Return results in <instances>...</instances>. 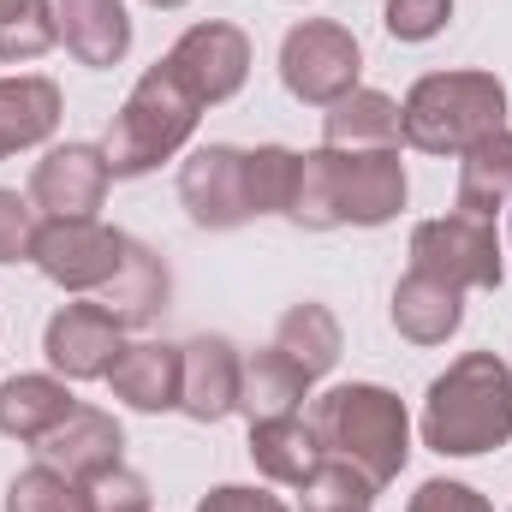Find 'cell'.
I'll list each match as a JSON object with an SVG mask.
<instances>
[{
    "label": "cell",
    "instance_id": "obj_1",
    "mask_svg": "<svg viewBox=\"0 0 512 512\" xmlns=\"http://www.w3.org/2000/svg\"><path fill=\"white\" fill-rule=\"evenodd\" d=\"M405 203V167L399 149H310L298 155V191L292 221L310 233L328 227H382Z\"/></svg>",
    "mask_w": 512,
    "mask_h": 512
},
{
    "label": "cell",
    "instance_id": "obj_2",
    "mask_svg": "<svg viewBox=\"0 0 512 512\" xmlns=\"http://www.w3.org/2000/svg\"><path fill=\"white\" fill-rule=\"evenodd\" d=\"M423 441L441 459H477L512 441V370L495 352H465L429 382Z\"/></svg>",
    "mask_w": 512,
    "mask_h": 512
},
{
    "label": "cell",
    "instance_id": "obj_3",
    "mask_svg": "<svg viewBox=\"0 0 512 512\" xmlns=\"http://www.w3.org/2000/svg\"><path fill=\"white\" fill-rule=\"evenodd\" d=\"M489 131H507V84L495 72H429L399 108V137L429 155H465Z\"/></svg>",
    "mask_w": 512,
    "mask_h": 512
},
{
    "label": "cell",
    "instance_id": "obj_4",
    "mask_svg": "<svg viewBox=\"0 0 512 512\" xmlns=\"http://www.w3.org/2000/svg\"><path fill=\"white\" fill-rule=\"evenodd\" d=\"M322 453L358 465L376 489L393 483L405 471V453H411V423H405V405L399 393H387L376 382H352L334 387L316 399V417H310Z\"/></svg>",
    "mask_w": 512,
    "mask_h": 512
},
{
    "label": "cell",
    "instance_id": "obj_5",
    "mask_svg": "<svg viewBox=\"0 0 512 512\" xmlns=\"http://www.w3.org/2000/svg\"><path fill=\"white\" fill-rule=\"evenodd\" d=\"M197 108H203V102L179 84V72H173L167 60H155V66L131 84L126 108H120L114 126H108V143H102L108 173H114V179H137V173L161 167L167 155H179L185 137L197 131Z\"/></svg>",
    "mask_w": 512,
    "mask_h": 512
},
{
    "label": "cell",
    "instance_id": "obj_6",
    "mask_svg": "<svg viewBox=\"0 0 512 512\" xmlns=\"http://www.w3.org/2000/svg\"><path fill=\"white\" fill-rule=\"evenodd\" d=\"M358 72H364L358 36L346 24H334V18H304L280 42V78L310 108H334L340 96H352L358 90Z\"/></svg>",
    "mask_w": 512,
    "mask_h": 512
},
{
    "label": "cell",
    "instance_id": "obj_7",
    "mask_svg": "<svg viewBox=\"0 0 512 512\" xmlns=\"http://www.w3.org/2000/svg\"><path fill=\"white\" fill-rule=\"evenodd\" d=\"M30 262L66 292H102L126 262V233L102 221H42Z\"/></svg>",
    "mask_w": 512,
    "mask_h": 512
},
{
    "label": "cell",
    "instance_id": "obj_8",
    "mask_svg": "<svg viewBox=\"0 0 512 512\" xmlns=\"http://www.w3.org/2000/svg\"><path fill=\"white\" fill-rule=\"evenodd\" d=\"M411 268L435 274L447 286H501V245L489 221L471 215H447V221H423L411 233Z\"/></svg>",
    "mask_w": 512,
    "mask_h": 512
},
{
    "label": "cell",
    "instance_id": "obj_9",
    "mask_svg": "<svg viewBox=\"0 0 512 512\" xmlns=\"http://www.w3.org/2000/svg\"><path fill=\"white\" fill-rule=\"evenodd\" d=\"M167 66L179 72V84L209 108V102H227L245 90L251 78V36L239 24H191L173 48H167Z\"/></svg>",
    "mask_w": 512,
    "mask_h": 512
},
{
    "label": "cell",
    "instance_id": "obj_10",
    "mask_svg": "<svg viewBox=\"0 0 512 512\" xmlns=\"http://www.w3.org/2000/svg\"><path fill=\"white\" fill-rule=\"evenodd\" d=\"M108 155L96 143H60L36 161L30 173V203L48 221H96L102 197H108Z\"/></svg>",
    "mask_w": 512,
    "mask_h": 512
},
{
    "label": "cell",
    "instance_id": "obj_11",
    "mask_svg": "<svg viewBox=\"0 0 512 512\" xmlns=\"http://www.w3.org/2000/svg\"><path fill=\"white\" fill-rule=\"evenodd\" d=\"M179 197L191 209L197 227L209 233H227V227H245L256 209H251V185H245V149L233 143H209L185 161L179 173Z\"/></svg>",
    "mask_w": 512,
    "mask_h": 512
},
{
    "label": "cell",
    "instance_id": "obj_12",
    "mask_svg": "<svg viewBox=\"0 0 512 512\" xmlns=\"http://www.w3.org/2000/svg\"><path fill=\"white\" fill-rule=\"evenodd\" d=\"M120 334H126V328H120L102 304H66V310L48 322L42 352H48V364H54L66 382H96V376H108L114 358L126 352Z\"/></svg>",
    "mask_w": 512,
    "mask_h": 512
},
{
    "label": "cell",
    "instance_id": "obj_13",
    "mask_svg": "<svg viewBox=\"0 0 512 512\" xmlns=\"http://www.w3.org/2000/svg\"><path fill=\"white\" fill-rule=\"evenodd\" d=\"M120 447H126L120 423H114L108 411H90V405H78L54 435H42V441H36L42 465H54L60 477H72V483H84V489L120 465Z\"/></svg>",
    "mask_w": 512,
    "mask_h": 512
},
{
    "label": "cell",
    "instance_id": "obj_14",
    "mask_svg": "<svg viewBox=\"0 0 512 512\" xmlns=\"http://www.w3.org/2000/svg\"><path fill=\"white\" fill-rule=\"evenodd\" d=\"M185 376H179V411L197 423H221L227 411H239V387H245V364L221 334H203L191 346H179Z\"/></svg>",
    "mask_w": 512,
    "mask_h": 512
},
{
    "label": "cell",
    "instance_id": "obj_15",
    "mask_svg": "<svg viewBox=\"0 0 512 512\" xmlns=\"http://www.w3.org/2000/svg\"><path fill=\"white\" fill-rule=\"evenodd\" d=\"M465 322V292L435 280V274H405L393 286V328L411 340V346H441L453 328Z\"/></svg>",
    "mask_w": 512,
    "mask_h": 512
},
{
    "label": "cell",
    "instance_id": "obj_16",
    "mask_svg": "<svg viewBox=\"0 0 512 512\" xmlns=\"http://www.w3.org/2000/svg\"><path fill=\"white\" fill-rule=\"evenodd\" d=\"M179 376H185V358L167 340H137L108 370L114 393L126 399L131 411H167V405H179Z\"/></svg>",
    "mask_w": 512,
    "mask_h": 512
},
{
    "label": "cell",
    "instance_id": "obj_17",
    "mask_svg": "<svg viewBox=\"0 0 512 512\" xmlns=\"http://www.w3.org/2000/svg\"><path fill=\"white\" fill-rule=\"evenodd\" d=\"M60 42L84 66H120L131 48V18L120 0H54Z\"/></svg>",
    "mask_w": 512,
    "mask_h": 512
},
{
    "label": "cell",
    "instance_id": "obj_18",
    "mask_svg": "<svg viewBox=\"0 0 512 512\" xmlns=\"http://www.w3.org/2000/svg\"><path fill=\"white\" fill-rule=\"evenodd\" d=\"M167 292H173L167 262L149 251V245L126 239V262H120V274L102 286V298H96V304H102L120 328H143V322H155V316L167 310Z\"/></svg>",
    "mask_w": 512,
    "mask_h": 512
},
{
    "label": "cell",
    "instance_id": "obj_19",
    "mask_svg": "<svg viewBox=\"0 0 512 512\" xmlns=\"http://www.w3.org/2000/svg\"><path fill=\"white\" fill-rule=\"evenodd\" d=\"M72 411H78V399L54 376H12V382H0V435H12V441H42Z\"/></svg>",
    "mask_w": 512,
    "mask_h": 512
},
{
    "label": "cell",
    "instance_id": "obj_20",
    "mask_svg": "<svg viewBox=\"0 0 512 512\" xmlns=\"http://www.w3.org/2000/svg\"><path fill=\"white\" fill-rule=\"evenodd\" d=\"M251 459L262 477L304 489L328 453H322V441H316V429L304 417H274V423H251Z\"/></svg>",
    "mask_w": 512,
    "mask_h": 512
},
{
    "label": "cell",
    "instance_id": "obj_21",
    "mask_svg": "<svg viewBox=\"0 0 512 512\" xmlns=\"http://www.w3.org/2000/svg\"><path fill=\"white\" fill-rule=\"evenodd\" d=\"M512 203V131H489L459 161V215L495 221V209Z\"/></svg>",
    "mask_w": 512,
    "mask_h": 512
},
{
    "label": "cell",
    "instance_id": "obj_22",
    "mask_svg": "<svg viewBox=\"0 0 512 512\" xmlns=\"http://www.w3.org/2000/svg\"><path fill=\"white\" fill-rule=\"evenodd\" d=\"M60 126V90L54 78H0V161L12 149L42 143Z\"/></svg>",
    "mask_w": 512,
    "mask_h": 512
},
{
    "label": "cell",
    "instance_id": "obj_23",
    "mask_svg": "<svg viewBox=\"0 0 512 512\" xmlns=\"http://www.w3.org/2000/svg\"><path fill=\"white\" fill-rule=\"evenodd\" d=\"M304 393H310V376L280 352V346H268V352H256L251 364H245V387H239V411H251V423H274V417H298V405H304Z\"/></svg>",
    "mask_w": 512,
    "mask_h": 512
},
{
    "label": "cell",
    "instance_id": "obj_24",
    "mask_svg": "<svg viewBox=\"0 0 512 512\" xmlns=\"http://www.w3.org/2000/svg\"><path fill=\"white\" fill-rule=\"evenodd\" d=\"M328 149H393L399 143V102L382 90H352L328 108Z\"/></svg>",
    "mask_w": 512,
    "mask_h": 512
},
{
    "label": "cell",
    "instance_id": "obj_25",
    "mask_svg": "<svg viewBox=\"0 0 512 512\" xmlns=\"http://www.w3.org/2000/svg\"><path fill=\"white\" fill-rule=\"evenodd\" d=\"M274 346L316 382V376H328V370L340 364V322H334L328 304H292V310L280 316Z\"/></svg>",
    "mask_w": 512,
    "mask_h": 512
},
{
    "label": "cell",
    "instance_id": "obj_26",
    "mask_svg": "<svg viewBox=\"0 0 512 512\" xmlns=\"http://www.w3.org/2000/svg\"><path fill=\"white\" fill-rule=\"evenodd\" d=\"M245 185H251L256 215H286L298 191V149H280V143L245 149Z\"/></svg>",
    "mask_w": 512,
    "mask_h": 512
},
{
    "label": "cell",
    "instance_id": "obj_27",
    "mask_svg": "<svg viewBox=\"0 0 512 512\" xmlns=\"http://www.w3.org/2000/svg\"><path fill=\"white\" fill-rule=\"evenodd\" d=\"M6 512H90V489L60 477L54 465H30L12 477L6 489Z\"/></svg>",
    "mask_w": 512,
    "mask_h": 512
},
{
    "label": "cell",
    "instance_id": "obj_28",
    "mask_svg": "<svg viewBox=\"0 0 512 512\" xmlns=\"http://www.w3.org/2000/svg\"><path fill=\"white\" fill-rule=\"evenodd\" d=\"M376 501V483L358 471V465H346V459H322L316 465V477L304 483V512H370Z\"/></svg>",
    "mask_w": 512,
    "mask_h": 512
},
{
    "label": "cell",
    "instance_id": "obj_29",
    "mask_svg": "<svg viewBox=\"0 0 512 512\" xmlns=\"http://www.w3.org/2000/svg\"><path fill=\"white\" fill-rule=\"evenodd\" d=\"M447 18H453V0H387L382 12L393 42H429L447 30Z\"/></svg>",
    "mask_w": 512,
    "mask_h": 512
},
{
    "label": "cell",
    "instance_id": "obj_30",
    "mask_svg": "<svg viewBox=\"0 0 512 512\" xmlns=\"http://www.w3.org/2000/svg\"><path fill=\"white\" fill-rule=\"evenodd\" d=\"M36 233H42L36 203H24L18 191H0V262H24L36 251Z\"/></svg>",
    "mask_w": 512,
    "mask_h": 512
},
{
    "label": "cell",
    "instance_id": "obj_31",
    "mask_svg": "<svg viewBox=\"0 0 512 512\" xmlns=\"http://www.w3.org/2000/svg\"><path fill=\"white\" fill-rule=\"evenodd\" d=\"M90 512H149V483L126 465H114L108 477L90 483Z\"/></svg>",
    "mask_w": 512,
    "mask_h": 512
},
{
    "label": "cell",
    "instance_id": "obj_32",
    "mask_svg": "<svg viewBox=\"0 0 512 512\" xmlns=\"http://www.w3.org/2000/svg\"><path fill=\"white\" fill-rule=\"evenodd\" d=\"M411 512H489V501H483L477 489H465V483L435 477V483H423V489L411 495Z\"/></svg>",
    "mask_w": 512,
    "mask_h": 512
},
{
    "label": "cell",
    "instance_id": "obj_33",
    "mask_svg": "<svg viewBox=\"0 0 512 512\" xmlns=\"http://www.w3.org/2000/svg\"><path fill=\"white\" fill-rule=\"evenodd\" d=\"M197 512H286L274 495H262V489H245V483H227V489H209Z\"/></svg>",
    "mask_w": 512,
    "mask_h": 512
},
{
    "label": "cell",
    "instance_id": "obj_34",
    "mask_svg": "<svg viewBox=\"0 0 512 512\" xmlns=\"http://www.w3.org/2000/svg\"><path fill=\"white\" fill-rule=\"evenodd\" d=\"M42 0H0V30L12 24V18H24V12H36Z\"/></svg>",
    "mask_w": 512,
    "mask_h": 512
},
{
    "label": "cell",
    "instance_id": "obj_35",
    "mask_svg": "<svg viewBox=\"0 0 512 512\" xmlns=\"http://www.w3.org/2000/svg\"><path fill=\"white\" fill-rule=\"evenodd\" d=\"M149 6H185V0H149Z\"/></svg>",
    "mask_w": 512,
    "mask_h": 512
}]
</instances>
